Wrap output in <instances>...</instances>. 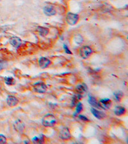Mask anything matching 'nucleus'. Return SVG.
I'll return each instance as SVG.
<instances>
[{"mask_svg": "<svg viewBox=\"0 0 128 144\" xmlns=\"http://www.w3.org/2000/svg\"><path fill=\"white\" fill-rule=\"evenodd\" d=\"M37 31L40 35L43 36H46L49 33V29L47 28L42 27V26H38L37 28Z\"/></svg>", "mask_w": 128, "mask_h": 144, "instance_id": "obj_15", "label": "nucleus"}, {"mask_svg": "<svg viewBox=\"0 0 128 144\" xmlns=\"http://www.w3.org/2000/svg\"><path fill=\"white\" fill-rule=\"evenodd\" d=\"M74 40L76 43L78 44H81L83 42V38L81 35H75L74 38Z\"/></svg>", "mask_w": 128, "mask_h": 144, "instance_id": "obj_20", "label": "nucleus"}, {"mask_svg": "<svg viewBox=\"0 0 128 144\" xmlns=\"http://www.w3.org/2000/svg\"><path fill=\"white\" fill-rule=\"evenodd\" d=\"M92 49L90 48L89 46H83L82 48H81L79 49V55L81 57L84 59L88 58V57L92 54Z\"/></svg>", "mask_w": 128, "mask_h": 144, "instance_id": "obj_3", "label": "nucleus"}, {"mask_svg": "<svg viewBox=\"0 0 128 144\" xmlns=\"http://www.w3.org/2000/svg\"><path fill=\"white\" fill-rule=\"evenodd\" d=\"M79 21L78 15L73 14V13H68L66 16V22L69 25L73 26L77 24Z\"/></svg>", "mask_w": 128, "mask_h": 144, "instance_id": "obj_2", "label": "nucleus"}, {"mask_svg": "<svg viewBox=\"0 0 128 144\" xmlns=\"http://www.w3.org/2000/svg\"><path fill=\"white\" fill-rule=\"evenodd\" d=\"M7 143V138L3 135H0V144H3Z\"/></svg>", "mask_w": 128, "mask_h": 144, "instance_id": "obj_22", "label": "nucleus"}, {"mask_svg": "<svg viewBox=\"0 0 128 144\" xmlns=\"http://www.w3.org/2000/svg\"><path fill=\"white\" fill-rule=\"evenodd\" d=\"M99 107L104 109H108L112 106V101L110 99H103L99 101Z\"/></svg>", "mask_w": 128, "mask_h": 144, "instance_id": "obj_6", "label": "nucleus"}, {"mask_svg": "<svg viewBox=\"0 0 128 144\" xmlns=\"http://www.w3.org/2000/svg\"><path fill=\"white\" fill-rule=\"evenodd\" d=\"M51 64V60L45 57H41L38 60V65L41 69H46Z\"/></svg>", "mask_w": 128, "mask_h": 144, "instance_id": "obj_8", "label": "nucleus"}, {"mask_svg": "<svg viewBox=\"0 0 128 144\" xmlns=\"http://www.w3.org/2000/svg\"><path fill=\"white\" fill-rule=\"evenodd\" d=\"M83 110V104L81 102H78L76 106V114H78Z\"/></svg>", "mask_w": 128, "mask_h": 144, "instance_id": "obj_21", "label": "nucleus"}, {"mask_svg": "<svg viewBox=\"0 0 128 144\" xmlns=\"http://www.w3.org/2000/svg\"><path fill=\"white\" fill-rule=\"evenodd\" d=\"M90 110H91L92 113V114L94 115V117H96L97 119H102L106 117V115L104 113H103L102 111H99L98 109H95L94 108H92Z\"/></svg>", "mask_w": 128, "mask_h": 144, "instance_id": "obj_11", "label": "nucleus"}, {"mask_svg": "<svg viewBox=\"0 0 128 144\" xmlns=\"http://www.w3.org/2000/svg\"><path fill=\"white\" fill-rule=\"evenodd\" d=\"M114 98L117 101H119L120 102L121 100H122V99L123 97V93L121 91H118V92H115L114 93Z\"/></svg>", "mask_w": 128, "mask_h": 144, "instance_id": "obj_17", "label": "nucleus"}, {"mask_svg": "<svg viewBox=\"0 0 128 144\" xmlns=\"http://www.w3.org/2000/svg\"><path fill=\"white\" fill-rule=\"evenodd\" d=\"M76 90L79 94H82L85 93L86 91V86L84 85H79L76 86Z\"/></svg>", "mask_w": 128, "mask_h": 144, "instance_id": "obj_16", "label": "nucleus"}, {"mask_svg": "<svg viewBox=\"0 0 128 144\" xmlns=\"http://www.w3.org/2000/svg\"><path fill=\"white\" fill-rule=\"evenodd\" d=\"M64 49H65V51L66 53H68V54H70V55H72V52L70 51V49L68 48L66 44H64Z\"/></svg>", "mask_w": 128, "mask_h": 144, "instance_id": "obj_24", "label": "nucleus"}, {"mask_svg": "<svg viewBox=\"0 0 128 144\" xmlns=\"http://www.w3.org/2000/svg\"><path fill=\"white\" fill-rule=\"evenodd\" d=\"M33 88H34L35 91L37 92V93H45L46 90H47V86H46V85L42 82H38L35 83L33 85Z\"/></svg>", "mask_w": 128, "mask_h": 144, "instance_id": "obj_4", "label": "nucleus"}, {"mask_svg": "<svg viewBox=\"0 0 128 144\" xmlns=\"http://www.w3.org/2000/svg\"><path fill=\"white\" fill-rule=\"evenodd\" d=\"M10 43L13 47L15 48H19L22 44V40L20 38H19L17 36H12L10 38Z\"/></svg>", "mask_w": 128, "mask_h": 144, "instance_id": "obj_9", "label": "nucleus"}, {"mask_svg": "<svg viewBox=\"0 0 128 144\" xmlns=\"http://www.w3.org/2000/svg\"><path fill=\"white\" fill-rule=\"evenodd\" d=\"M5 82L8 85H14L15 83V80L12 77H6L5 78Z\"/></svg>", "mask_w": 128, "mask_h": 144, "instance_id": "obj_19", "label": "nucleus"}, {"mask_svg": "<svg viewBox=\"0 0 128 144\" xmlns=\"http://www.w3.org/2000/svg\"><path fill=\"white\" fill-rule=\"evenodd\" d=\"M126 108L123 106H116L114 109V113L117 116H121V115H124L126 113Z\"/></svg>", "mask_w": 128, "mask_h": 144, "instance_id": "obj_13", "label": "nucleus"}, {"mask_svg": "<svg viewBox=\"0 0 128 144\" xmlns=\"http://www.w3.org/2000/svg\"><path fill=\"white\" fill-rule=\"evenodd\" d=\"M78 117L79 118V119H81V120H83L84 122H89L90 120H88V119L86 117H85V116H84V115H79L78 116Z\"/></svg>", "mask_w": 128, "mask_h": 144, "instance_id": "obj_23", "label": "nucleus"}, {"mask_svg": "<svg viewBox=\"0 0 128 144\" xmlns=\"http://www.w3.org/2000/svg\"><path fill=\"white\" fill-rule=\"evenodd\" d=\"M14 128L15 130H16L17 132L22 133L24 131L25 125L22 120H17L14 124Z\"/></svg>", "mask_w": 128, "mask_h": 144, "instance_id": "obj_7", "label": "nucleus"}, {"mask_svg": "<svg viewBox=\"0 0 128 144\" xmlns=\"http://www.w3.org/2000/svg\"><path fill=\"white\" fill-rule=\"evenodd\" d=\"M59 137L61 139H62L64 140H68L71 138V135L70 132L69 128H64L62 130H61L60 133H59Z\"/></svg>", "mask_w": 128, "mask_h": 144, "instance_id": "obj_5", "label": "nucleus"}, {"mask_svg": "<svg viewBox=\"0 0 128 144\" xmlns=\"http://www.w3.org/2000/svg\"><path fill=\"white\" fill-rule=\"evenodd\" d=\"M88 102L90 105L95 107V108H100L99 105V102H97V101L96 100V99L94 97L92 96V95H89L88 96Z\"/></svg>", "mask_w": 128, "mask_h": 144, "instance_id": "obj_14", "label": "nucleus"}, {"mask_svg": "<svg viewBox=\"0 0 128 144\" xmlns=\"http://www.w3.org/2000/svg\"><path fill=\"white\" fill-rule=\"evenodd\" d=\"M32 142L33 144H43L44 142V139L42 136L35 137L32 139Z\"/></svg>", "mask_w": 128, "mask_h": 144, "instance_id": "obj_18", "label": "nucleus"}, {"mask_svg": "<svg viewBox=\"0 0 128 144\" xmlns=\"http://www.w3.org/2000/svg\"><path fill=\"white\" fill-rule=\"evenodd\" d=\"M43 10H44V14L46 15L47 16H53L57 14V11L51 6H46L44 8Z\"/></svg>", "mask_w": 128, "mask_h": 144, "instance_id": "obj_12", "label": "nucleus"}, {"mask_svg": "<svg viewBox=\"0 0 128 144\" xmlns=\"http://www.w3.org/2000/svg\"><path fill=\"white\" fill-rule=\"evenodd\" d=\"M7 103L10 107H14L18 104L19 100L14 95H8L7 98Z\"/></svg>", "mask_w": 128, "mask_h": 144, "instance_id": "obj_10", "label": "nucleus"}, {"mask_svg": "<svg viewBox=\"0 0 128 144\" xmlns=\"http://www.w3.org/2000/svg\"><path fill=\"white\" fill-rule=\"evenodd\" d=\"M4 69V64L3 62H0V71H1Z\"/></svg>", "mask_w": 128, "mask_h": 144, "instance_id": "obj_25", "label": "nucleus"}, {"mask_svg": "<svg viewBox=\"0 0 128 144\" xmlns=\"http://www.w3.org/2000/svg\"><path fill=\"white\" fill-rule=\"evenodd\" d=\"M57 119L52 114L45 115L42 120V125L45 127H53L57 124Z\"/></svg>", "mask_w": 128, "mask_h": 144, "instance_id": "obj_1", "label": "nucleus"}]
</instances>
